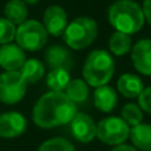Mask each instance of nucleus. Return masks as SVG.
Instances as JSON below:
<instances>
[{
  "instance_id": "nucleus-24",
  "label": "nucleus",
  "mask_w": 151,
  "mask_h": 151,
  "mask_svg": "<svg viewBox=\"0 0 151 151\" xmlns=\"http://www.w3.org/2000/svg\"><path fill=\"white\" fill-rule=\"evenodd\" d=\"M16 27L5 17H0V44H8L15 39Z\"/></svg>"
},
{
  "instance_id": "nucleus-23",
  "label": "nucleus",
  "mask_w": 151,
  "mask_h": 151,
  "mask_svg": "<svg viewBox=\"0 0 151 151\" xmlns=\"http://www.w3.org/2000/svg\"><path fill=\"white\" fill-rule=\"evenodd\" d=\"M37 151H74V146L68 139L52 138L44 142Z\"/></svg>"
},
{
  "instance_id": "nucleus-6",
  "label": "nucleus",
  "mask_w": 151,
  "mask_h": 151,
  "mask_svg": "<svg viewBox=\"0 0 151 151\" xmlns=\"http://www.w3.org/2000/svg\"><path fill=\"white\" fill-rule=\"evenodd\" d=\"M130 135V126L121 117H106L97 125V138L110 146L125 143Z\"/></svg>"
},
{
  "instance_id": "nucleus-4",
  "label": "nucleus",
  "mask_w": 151,
  "mask_h": 151,
  "mask_svg": "<svg viewBox=\"0 0 151 151\" xmlns=\"http://www.w3.org/2000/svg\"><path fill=\"white\" fill-rule=\"evenodd\" d=\"M98 35V25L91 17H77L68 23L64 32V41L69 48L81 50L93 44Z\"/></svg>"
},
{
  "instance_id": "nucleus-21",
  "label": "nucleus",
  "mask_w": 151,
  "mask_h": 151,
  "mask_svg": "<svg viewBox=\"0 0 151 151\" xmlns=\"http://www.w3.org/2000/svg\"><path fill=\"white\" fill-rule=\"evenodd\" d=\"M70 81L69 70L64 68L50 69L47 76V85L52 91H64Z\"/></svg>"
},
{
  "instance_id": "nucleus-27",
  "label": "nucleus",
  "mask_w": 151,
  "mask_h": 151,
  "mask_svg": "<svg viewBox=\"0 0 151 151\" xmlns=\"http://www.w3.org/2000/svg\"><path fill=\"white\" fill-rule=\"evenodd\" d=\"M110 151H138V150H137L134 146H130V145L122 143V145H118V146H115L114 149L110 150Z\"/></svg>"
},
{
  "instance_id": "nucleus-19",
  "label": "nucleus",
  "mask_w": 151,
  "mask_h": 151,
  "mask_svg": "<svg viewBox=\"0 0 151 151\" xmlns=\"http://www.w3.org/2000/svg\"><path fill=\"white\" fill-rule=\"evenodd\" d=\"M19 72L21 73L27 83H36L44 77L45 68L41 61L36 58H29V60H25L24 65Z\"/></svg>"
},
{
  "instance_id": "nucleus-25",
  "label": "nucleus",
  "mask_w": 151,
  "mask_h": 151,
  "mask_svg": "<svg viewBox=\"0 0 151 151\" xmlns=\"http://www.w3.org/2000/svg\"><path fill=\"white\" fill-rule=\"evenodd\" d=\"M138 105L142 109V111H146L151 114V86L145 88L143 91L138 97Z\"/></svg>"
},
{
  "instance_id": "nucleus-12",
  "label": "nucleus",
  "mask_w": 151,
  "mask_h": 151,
  "mask_svg": "<svg viewBox=\"0 0 151 151\" xmlns=\"http://www.w3.org/2000/svg\"><path fill=\"white\" fill-rule=\"evenodd\" d=\"M134 68L143 76H151V40H139L131 48Z\"/></svg>"
},
{
  "instance_id": "nucleus-18",
  "label": "nucleus",
  "mask_w": 151,
  "mask_h": 151,
  "mask_svg": "<svg viewBox=\"0 0 151 151\" xmlns=\"http://www.w3.org/2000/svg\"><path fill=\"white\" fill-rule=\"evenodd\" d=\"M109 48H110V52L115 56L127 55L131 50V48H133L131 35L115 31L109 39Z\"/></svg>"
},
{
  "instance_id": "nucleus-11",
  "label": "nucleus",
  "mask_w": 151,
  "mask_h": 151,
  "mask_svg": "<svg viewBox=\"0 0 151 151\" xmlns=\"http://www.w3.org/2000/svg\"><path fill=\"white\" fill-rule=\"evenodd\" d=\"M27 129V121L23 114L17 111H8L0 115V137L16 138Z\"/></svg>"
},
{
  "instance_id": "nucleus-29",
  "label": "nucleus",
  "mask_w": 151,
  "mask_h": 151,
  "mask_svg": "<svg viewBox=\"0 0 151 151\" xmlns=\"http://www.w3.org/2000/svg\"><path fill=\"white\" fill-rule=\"evenodd\" d=\"M0 115H1V114H0Z\"/></svg>"
},
{
  "instance_id": "nucleus-7",
  "label": "nucleus",
  "mask_w": 151,
  "mask_h": 151,
  "mask_svg": "<svg viewBox=\"0 0 151 151\" xmlns=\"http://www.w3.org/2000/svg\"><path fill=\"white\" fill-rule=\"evenodd\" d=\"M27 93V82L20 72L0 74V102L13 105L20 102Z\"/></svg>"
},
{
  "instance_id": "nucleus-28",
  "label": "nucleus",
  "mask_w": 151,
  "mask_h": 151,
  "mask_svg": "<svg viewBox=\"0 0 151 151\" xmlns=\"http://www.w3.org/2000/svg\"><path fill=\"white\" fill-rule=\"evenodd\" d=\"M25 4H31V5H33V4H37L39 3V0H23Z\"/></svg>"
},
{
  "instance_id": "nucleus-1",
  "label": "nucleus",
  "mask_w": 151,
  "mask_h": 151,
  "mask_svg": "<svg viewBox=\"0 0 151 151\" xmlns=\"http://www.w3.org/2000/svg\"><path fill=\"white\" fill-rule=\"evenodd\" d=\"M77 113V105L64 91L50 90L36 102L32 118L39 127L52 129L70 123Z\"/></svg>"
},
{
  "instance_id": "nucleus-10",
  "label": "nucleus",
  "mask_w": 151,
  "mask_h": 151,
  "mask_svg": "<svg viewBox=\"0 0 151 151\" xmlns=\"http://www.w3.org/2000/svg\"><path fill=\"white\" fill-rule=\"evenodd\" d=\"M25 63V53L17 44H3L0 47V66L5 72H17Z\"/></svg>"
},
{
  "instance_id": "nucleus-8",
  "label": "nucleus",
  "mask_w": 151,
  "mask_h": 151,
  "mask_svg": "<svg viewBox=\"0 0 151 151\" xmlns=\"http://www.w3.org/2000/svg\"><path fill=\"white\" fill-rule=\"evenodd\" d=\"M42 25L45 27L48 35L55 37L63 36L68 27V16L63 7L60 5H50L45 9L42 17Z\"/></svg>"
},
{
  "instance_id": "nucleus-17",
  "label": "nucleus",
  "mask_w": 151,
  "mask_h": 151,
  "mask_svg": "<svg viewBox=\"0 0 151 151\" xmlns=\"http://www.w3.org/2000/svg\"><path fill=\"white\" fill-rule=\"evenodd\" d=\"M4 15L5 19L9 20L12 24L20 25L25 21L27 15H28L27 4L23 0H11L4 7Z\"/></svg>"
},
{
  "instance_id": "nucleus-22",
  "label": "nucleus",
  "mask_w": 151,
  "mask_h": 151,
  "mask_svg": "<svg viewBox=\"0 0 151 151\" xmlns=\"http://www.w3.org/2000/svg\"><path fill=\"white\" fill-rule=\"evenodd\" d=\"M121 118H122L130 127H133V126H137V125H139V123H142V121H143V111H142V109L139 107V105L127 104L122 107Z\"/></svg>"
},
{
  "instance_id": "nucleus-20",
  "label": "nucleus",
  "mask_w": 151,
  "mask_h": 151,
  "mask_svg": "<svg viewBox=\"0 0 151 151\" xmlns=\"http://www.w3.org/2000/svg\"><path fill=\"white\" fill-rule=\"evenodd\" d=\"M64 93L74 104H81V102H85L89 97V85L85 80H78V78L70 80Z\"/></svg>"
},
{
  "instance_id": "nucleus-9",
  "label": "nucleus",
  "mask_w": 151,
  "mask_h": 151,
  "mask_svg": "<svg viewBox=\"0 0 151 151\" xmlns=\"http://www.w3.org/2000/svg\"><path fill=\"white\" fill-rule=\"evenodd\" d=\"M72 135L81 143H89L97 137V125L90 115L77 113L70 122Z\"/></svg>"
},
{
  "instance_id": "nucleus-14",
  "label": "nucleus",
  "mask_w": 151,
  "mask_h": 151,
  "mask_svg": "<svg viewBox=\"0 0 151 151\" xmlns=\"http://www.w3.org/2000/svg\"><path fill=\"white\" fill-rule=\"evenodd\" d=\"M118 91L126 98H138L139 94L143 91V81L135 74L125 73L118 78L117 82Z\"/></svg>"
},
{
  "instance_id": "nucleus-13",
  "label": "nucleus",
  "mask_w": 151,
  "mask_h": 151,
  "mask_svg": "<svg viewBox=\"0 0 151 151\" xmlns=\"http://www.w3.org/2000/svg\"><path fill=\"white\" fill-rule=\"evenodd\" d=\"M118 102L117 91L107 85H102L96 88L94 91V106L104 113H110L115 109Z\"/></svg>"
},
{
  "instance_id": "nucleus-2",
  "label": "nucleus",
  "mask_w": 151,
  "mask_h": 151,
  "mask_svg": "<svg viewBox=\"0 0 151 151\" xmlns=\"http://www.w3.org/2000/svg\"><path fill=\"white\" fill-rule=\"evenodd\" d=\"M107 19L115 31L127 35L141 31L146 20L142 7L134 0L114 1L107 11Z\"/></svg>"
},
{
  "instance_id": "nucleus-16",
  "label": "nucleus",
  "mask_w": 151,
  "mask_h": 151,
  "mask_svg": "<svg viewBox=\"0 0 151 151\" xmlns=\"http://www.w3.org/2000/svg\"><path fill=\"white\" fill-rule=\"evenodd\" d=\"M131 143L137 150L151 151V125L149 123H139L130 129Z\"/></svg>"
},
{
  "instance_id": "nucleus-3",
  "label": "nucleus",
  "mask_w": 151,
  "mask_h": 151,
  "mask_svg": "<svg viewBox=\"0 0 151 151\" xmlns=\"http://www.w3.org/2000/svg\"><path fill=\"white\" fill-rule=\"evenodd\" d=\"M115 72V63L113 56L107 50L97 49L93 50L86 57L82 68L83 80L89 86L98 88L107 85Z\"/></svg>"
},
{
  "instance_id": "nucleus-26",
  "label": "nucleus",
  "mask_w": 151,
  "mask_h": 151,
  "mask_svg": "<svg viewBox=\"0 0 151 151\" xmlns=\"http://www.w3.org/2000/svg\"><path fill=\"white\" fill-rule=\"evenodd\" d=\"M142 9H143L145 13V19L151 24V0H145Z\"/></svg>"
},
{
  "instance_id": "nucleus-15",
  "label": "nucleus",
  "mask_w": 151,
  "mask_h": 151,
  "mask_svg": "<svg viewBox=\"0 0 151 151\" xmlns=\"http://www.w3.org/2000/svg\"><path fill=\"white\" fill-rule=\"evenodd\" d=\"M45 61L50 66V69L64 68L69 70L72 66L70 53L68 52V49L60 47V45H52L48 48L47 53H45Z\"/></svg>"
},
{
  "instance_id": "nucleus-5",
  "label": "nucleus",
  "mask_w": 151,
  "mask_h": 151,
  "mask_svg": "<svg viewBox=\"0 0 151 151\" xmlns=\"http://www.w3.org/2000/svg\"><path fill=\"white\" fill-rule=\"evenodd\" d=\"M16 44L24 50H40L48 41L45 27L37 20H25L16 28Z\"/></svg>"
}]
</instances>
